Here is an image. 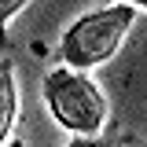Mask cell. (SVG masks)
Here are the masks:
<instances>
[{"instance_id":"cell-1","label":"cell","mask_w":147,"mask_h":147,"mask_svg":"<svg viewBox=\"0 0 147 147\" xmlns=\"http://www.w3.org/2000/svg\"><path fill=\"white\" fill-rule=\"evenodd\" d=\"M136 15H140V7H132V4H107V7H92L85 15H77L66 26V33L59 37L63 66L74 74H88L110 63L118 48L125 44Z\"/></svg>"},{"instance_id":"cell-2","label":"cell","mask_w":147,"mask_h":147,"mask_svg":"<svg viewBox=\"0 0 147 147\" xmlns=\"http://www.w3.org/2000/svg\"><path fill=\"white\" fill-rule=\"evenodd\" d=\"M44 107L55 125L74 136H99L107 125V96L88 74H74L66 66L48 70L44 77Z\"/></svg>"},{"instance_id":"cell-3","label":"cell","mask_w":147,"mask_h":147,"mask_svg":"<svg viewBox=\"0 0 147 147\" xmlns=\"http://www.w3.org/2000/svg\"><path fill=\"white\" fill-rule=\"evenodd\" d=\"M18 118V88H15V70L11 59H0V147L11 144V129Z\"/></svg>"},{"instance_id":"cell-4","label":"cell","mask_w":147,"mask_h":147,"mask_svg":"<svg viewBox=\"0 0 147 147\" xmlns=\"http://www.w3.org/2000/svg\"><path fill=\"white\" fill-rule=\"evenodd\" d=\"M66 147H118V144L107 140V136H74Z\"/></svg>"},{"instance_id":"cell-5","label":"cell","mask_w":147,"mask_h":147,"mask_svg":"<svg viewBox=\"0 0 147 147\" xmlns=\"http://www.w3.org/2000/svg\"><path fill=\"white\" fill-rule=\"evenodd\" d=\"M18 11H26V0H0V26L7 18H15Z\"/></svg>"},{"instance_id":"cell-6","label":"cell","mask_w":147,"mask_h":147,"mask_svg":"<svg viewBox=\"0 0 147 147\" xmlns=\"http://www.w3.org/2000/svg\"><path fill=\"white\" fill-rule=\"evenodd\" d=\"M7 147H22V144H18V140H11V144H7Z\"/></svg>"},{"instance_id":"cell-7","label":"cell","mask_w":147,"mask_h":147,"mask_svg":"<svg viewBox=\"0 0 147 147\" xmlns=\"http://www.w3.org/2000/svg\"><path fill=\"white\" fill-rule=\"evenodd\" d=\"M132 147H144V144H132Z\"/></svg>"}]
</instances>
